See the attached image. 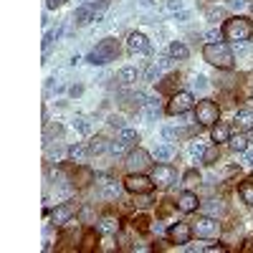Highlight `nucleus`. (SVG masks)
<instances>
[{
	"label": "nucleus",
	"mask_w": 253,
	"mask_h": 253,
	"mask_svg": "<svg viewBox=\"0 0 253 253\" xmlns=\"http://www.w3.org/2000/svg\"><path fill=\"white\" fill-rule=\"evenodd\" d=\"M203 56H205V61L208 63H213V66H218V69H233V63H236V56H233V51H230V46L228 43H208L205 48H203Z\"/></svg>",
	"instance_id": "1"
},
{
	"label": "nucleus",
	"mask_w": 253,
	"mask_h": 253,
	"mask_svg": "<svg viewBox=\"0 0 253 253\" xmlns=\"http://www.w3.org/2000/svg\"><path fill=\"white\" fill-rule=\"evenodd\" d=\"M119 56V43L114 38H101L96 48L86 56V63H91V66H107L109 61H117Z\"/></svg>",
	"instance_id": "2"
},
{
	"label": "nucleus",
	"mask_w": 253,
	"mask_h": 253,
	"mask_svg": "<svg viewBox=\"0 0 253 253\" xmlns=\"http://www.w3.org/2000/svg\"><path fill=\"white\" fill-rule=\"evenodd\" d=\"M223 33H225L228 41L243 43V41H248L253 36V23H251V18H246V15H233L230 20H225Z\"/></svg>",
	"instance_id": "3"
},
{
	"label": "nucleus",
	"mask_w": 253,
	"mask_h": 253,
	"mask_svg": "<svg viewBox=\"0 0 253 253\" xmlns=\"http://www.w3.org/2000/svg\"><path fill=\"white\" fill-rule=\"evenodd\" d=\"M218 117H220V109H218V104H215V101L203 99V101L198 104V109H195V122H198V124L210 126V124H215V122H218Z\"/></svg>",
	"instance_id": "4"
},
{
	"label": "nucleus",
	"mask_w": 253,
	"mask_h": 253,
	"mask_svg": "<svg viewBox=\"0 0 253 253\" xmlns=\"http://www.w3.org/2000/svg\"><path fill=\"white\" fill-rule=\"evenodd\" d=\"M193 107H195V96L193 94H190V91H175L170 104H167V112H170L172 117H177V114L190 112Z\"/></svg>",
	"instance_id": "5"
},
{
	"label": "nucleus",
	"mask_w": 253,
	"mask_h": 253,
	"mask_svg": "<svg viewBox=\"0 0 253 253\" xmlns=\"http://www.w3.org/2000/svg\"><path fill=\"white\" fill-rule=\"evenodd\" d=\"M124 187L129 190V193H134V195H147V193H152L155 180L144 177L142 172H129V177L124 180Z\"/></svg>",
	"instance_id": "6"
},
{
	"label": "nucleus",
	"mask_w": 253,
	"mask_h": 253,
	"mask_svg": "<svg viewBox=\"0 0 253 253\" xmlns=\"http://www.w3.org/2000/svg\"><path fill=\"white\" fill-rule=\"evenodd\" d=\"M126 170L129 172H144L147 167H150V152L142 150V147H137V150H132L129 155H126Z\"/></svg>",
	"instance_id": "7"
},
{
	"label": "nucleus",
	"mask_w": 253,
	"mask_h": 253,
	"mask_svg": "<svg viewBox=\"0 0 253 253\" xmlns=\"http://www.w3.org/2000/svg\"><path fill=\"white\" fill-rule=\"evenodd\" d=\"M193 230H195L200 238H215V236L220 233V223H218L213 215H205V218H200V220L195 223Z\"/></svg>",
	"instance_id": "8"
},
{
	"label": "nucleus",
	"mask_w": 253,
	"mask_h": 253,
	"mask_svg": "<svg viewBox=\"0 0 253 253\" xmlns=\"http://www.w3.org/2000/svg\"><path fill=\"white\" fill-rule=\"evenodd\" d=\"M152 180L160 187H170L177 180V172H175V167H170V165H157L152 170Z\"/></svg>",
	"instance_id": "9"
},
{
	"label": "nucleus",
	"mask_w": 253,
	"mask_h": 253,
	"mask_svg": "<svg viewBox=\"0 0 253 253\" xmlns=\"http://www.w3.org/2000/svg\"><path fill=\"white\" fill-rule=\"evenodd\" d=\"M167 236H170V241H172V243L185 246V243H190V238H193V228H190L187 223H175V225H170Z\"/></svg>",
	"instance_id": "10"
},
{
	"label": "nucleus",
	"mask_w": 253,
	"mask_h": 253,
	"mask_svg": "<svg viewBox=\"0 0 253 253\" xmlns=\"http://www.w3.org/2000/svg\"><path fill=\"white\" fill-rule=\"evenodd\" d=\"M119 193H122V185L117 182V180H112V177H107L101 185H99V198L101 200H117L119 198Z\"/></svg>",
	"instance_id": "11"
},
{
	"label": "nucleus",
	"mask_w": 253,
	"mask_h": 253,
	"mask_svg": "<svg viewBox=\"0 0 253 253\" xmlns=\"http://www.w3.org/2000/svg\"><path fill=\"white\" fill-rule=\"evenodd\" d=\"M74 213H76V205L74 203H63V205H58L56 210H53V225H66L71 218H74Z\"/></svg>",
	"instance_id": "12"
},
{
	"label": "nucleus",
	"mask_w": 253,
	"mask_h": 253,
	"mask_svg": "<svg viewBox=\"0 0 253 253\" xmlns=\"http://www.w3.org/2000/svg\"><path fill=\"white\" fill-rule=\"evenodd\" d=\"M129 51L132 53H150L152 46H150V38L144 33H132L129 36Z\"/></svg>",
	"instance_id": "13"
},
{
	"label": "nucleus",
	"mask_w": 253,
	"mask_h": 253,
	"mask_svg": "<svg viewBox=\"0 0 253 253\" xmlns=\"http://www.w3.org/2000/svg\"><path fill=\"white\" fill-rule=\"evenodd\" d=\"M142 117H144L147 122H155V119L160 117V104H157L155 96H144V99H142Z\"/></svg>",
	"instance_id": "14"
},
{
	"label": "nucleus",
	"mask_w": 253,
	"mask_h": 253,
	"mask_svg": "<svg viewBox=\"0 0 253 253\" xmlns=\"http://www.w3.org/2000/svg\"><path fill=\"white\" fill-rule=\"evenodd\" d=\"M198 203H200L198 195H195V193H190V190L177 198V208L182 210V213H193V210H198Z\"/></svg>",
	"instance_id": "15"
},
{
	"label": "nucleus",
	"mask_w": 253,
	"mask_h": 253,
	"mask_svg": "<svg viewBox=\"0 0 253 253\" xmlns=\"http://www.w3.org/2000/svg\"><path fill=\"white\" fill-rule=\"evenodd\" d=\"M91 20H96V10H94L91 5H84V8H79V10L74 13V23H76V26H89Z\"/></svg>",
	"instance_id": "16"
},
{
	"label": "nucleus",
	"mask_w": 253,
	"mask_h": 253,
	"mask_svg": "<svg viewBox=\"0 0 253 253\" xmlns=\"http://www.w3.org/2000/svg\"><path fill=\"white\" fill-rule=\"evenodd\" d=\"M139 79V71L134 66H124L119 74H117V81L122 84V86H132V84Z\"/></svg>",
	"instance_id": "17"
},
{
	"label": "nucleus",
	"mask_w": 253,
	"mask_h": 253,
	"mask_svg": "<svg viewBox=\"0 0 253 253\" xmlns=\"http://www.w3.org/2000/svg\"><path fill=\"white\" fill-rule=\"evenodd\" d=\"M233 122L238 129H253V109H238Z\"/></svg>",
	"instance_id": "18"
},
{
	"label": "nucleus",
	"mask_w": 253,
	"mask_h": 253,
	"mask_svg": "<svg viewBox=\"0 0 253 253\" xmlns=\"http://www.w3.org/2000/svg\"><path fill=\"white\" fill-rule=\"evenodd\" d=\"M89 182H94V172L89 170V167H79L76 175H74V185L76 187H86Z\"/></svg>",
	"instance_id": "19"
},
{
	"label": "nucleus",
	"mask_w": 253,
	"mask_h": 253,
	"mask_svg": "<svg viewBox=\"0 0 253 253\" xmlns=\"http://www.w3.org/2000/svg\"><path fill=\"white\" fill-rule=\"evenodd\" d=\"M152 157H155L157 162H167V160H172V157H175V147H172V144H160V147H155Z\"/></svg>",
	"instance_id": "20"
},
{
	"label": "nucleus",
	"mask_w": 253,
	"mask_h": 253,
	"mask_svg": "<svg viewBox=\"0 0 253 253\" xmlns=\"http://www.w3.org/2000/svg\"><path fill=\"white\" fill-rule=\"evenodd\" d=\"M210 137H213V142H228V139H230V129H228V124L215 122V124H213V132H210Z\"/></svg>",
	"instance_id": "21"
},
{
	"label": "nucleus",
	"mask_w": 253,
	"mask_h": 253,
	"mask_svg": "<svg viewBox=\"0 0 253 253\" xmlns=\"http://www.w3.org/2000/svg\"><path fill=\"white\" fill-rule=\"evenodd\" d=\"M99 230H101V233H117V230H119V220L114 215H104L99 220Z\"/></svg>",
	"instance_id": "22"
},
{
	"label": "nucleus",
	"mask_w": 253,
	"mask_h": 253,
	"mask_svg": "<svg viewBox=\"0 0 253 253\" xmlns=\"http://www.w3.org/2000/svg\"><path fill=\"white\" fill-rule=\"evenodd\" d=\"M170 56H172L175 61H185V58L190 56V48H187L185 43H180V41H172V43H170Z\"/></svg>",
	"instance_id": "23"
},
{
	"label": "nucleus",
	"mask_w": 253,
	"mask_h": 253,
	"mask_svg": "<svg viewBox=\"0 0 253 253\" xmlns=\"http://www.w3.org/2000/svg\"><path fill=\"white\" fill-rule=\"evenodd\" d=\"M107 150H109L107 139H104V137H91V142H89V155H101V152H107Z\"/></svg>",
	"instance_id": "24"
},
{
	"label": "nucleus",
	"mask_w": 253,
	"mask_h": 253,
	"mask_svg": "<svg viewBox=\"0 0 253 253\" xmlns=\"http://www.w3.org/2000/svg\"><path fill=\"white\" fill-rule=\"evenodd\" d=\"M238 193H241L243 203L253 208V180H246V182H241V187H238Z\"/></svg>",
	"instance_id": "25"
},
{
	"label": "nucleus",
	"mask_w": 253,
	"mask_h": 253,
	"mask_svg": "<svg viewBox=\"0 0 253 253\" xmlns=\"http://www.w3.org/2000/svg\"><path fill=\"white\" fill-rule=\"evenodd\" d=\"M218 157H220L218 144H215V147H205V152H203V162H205L208 167H213V165L218 162Z\"/></svg>",
	"instance_id": "26"
},
{
	"label": "nucleus",
	"mask_w": 253,
	"mask_h": 253,
	"mask_svg": "<svg viewBox=\"0 0 253 253\" xmlns=\"http://www.w3.org/2000/svg\"><path fill=\"white\" fill-rule=\"evenodd\" d=\"M66 155H69L71 160H79V162H81L84 157L89 155V147H84V144H71L69 150H66Z\"/></svg>",
	"instance_id": "27"
},
{
	"label": "nucleus",
	"mask_w": 253,
	"mask_h": 253,
	"mask_svg": "<svg viewBox=\"0 0 253 253\" xmlns=\"http://www.w3.org/2000/svg\"><path fill=\"white\" fill-rule=\"evenodd\" d=\"M230 150L233 152H246L248 150V137L246 134H236L233 139H230Z\"/></svg>",
	"instance_id": "28"
},
{
	"label": "nucleus",
	"mask_w": 253,
	"mask_h": 253,
	"mask_svg": "<svg viewBox=\"0 0 253 253\" xmlns=\"http://www.w3.org/2000/svg\"><path fill=\"white\" fill-rule=\"evenodd\" d=\"M119 139H122L126 147H132V144H137V142H139V134H137L134 129H126V126H124L122 134H119Z\"/></svg>",
	"instance_id": "29"
},
{
	"label": "nucleus",
	"mask_w": 253,
	"mask_h": 253,
	"mask_svg": "<svg viewBox=\"0 0 253 253\" xmlns=\"http://www.w3.org/2000/svg\"><path fill=\"white\" fill-rule=\"evenodd\" d=\"M203 210H205L208 215H220V213H223V203H220V200H208V203L203 205Z\"/></svg>",
	"instance_id": "30"
},
{
	"label": "nucleus",
	"mask_w": 253,
	"mask_h": 253,
	"mask_svg": "<svg viewBox=\"0 0 253 253\" xmlns=\"http://www.w3.org/2000/svg\"><path fill=\"white\" fill-rule=\"evenodd\" d=\"M205 18L210 20V23H218L220 18H225V10L223 8H208L205 10Z\"/></svg>",
	"instance_id": "31"
},
{
	"label": "nucleus",
	"mask_w": 253,
	"mask_h": 253,
	"mask_svg": "<svg viewBox=\"0 0 253 253\" xmlns=\"http://www.w3.org/2000/svg\"><path fill=\"white\" fill-rule=\"evenodd\" d=\"M61 33H63V26H58L56 31H48V33L43 36V48H48V46L53 43V41H58V38H61Z\"/></svg>",
	"instance_id": "32"
},
{
	"label": "nucleus",
	"mask_w": 253,
	"mask_h": 253,
	"mask_svg": "<svg viewBox=\"0 0 253 253\" xmlns=\"http://www.w3.org/2000/svg\"><path fill=\"white\" fill-rule=\"evenodd\" d=\"M74 129L81 132V134H89V132H91V124L84 119V117H76V119H74Z\"/></svg>",
	"instance_id": "33"
},
{
	"label": "nucleus",
	"mask_w": 253,
	"mask_h": 253,
	"mask_svg": "<svg viewBox=\"0 0 253 253\" xmlns=\"http://www.w3.org/2000/svg\"><path fill=\"white\" fill-rule=\"evenodd\" d=\"M91 218H94V208H91V205H84V208L79 210V220H81V223H89Z\"/></svg>",
	"instance_id": "34"
},
{
	"label": "nucleus",
	"mask_w": 253,
	"mask_h": 253,
	"mask_svg": "<svg viewBox=\"0 0 253 253\" xmlns=\"http://www.w3.org/2000/svg\"><path fill=\"white\" fill-rule=\"evenodd\" d=\"M203 152H205V144H203L200 139H193V142H190V155L203 157Z\"/></svg>",
	"instance_id": "35"
},
{
	"label": "nucleus",
	"mask_w": 253,
	"mask_h": 253,
	"mask_svg": "<svg viewBox=\"0 0 253 253\" xmlns=\"http://www.w3.org/2000/svg\"><path fill=\"white\" fill-rule=\"evenodd\" d=\"M107 124L114 126V129H124V117H119V114H109Z\"/></svg>",
	"instance_id": "36"
},
{
	"label": "nucleus",
	"mask_w": 253,
	"mask_h": 253,
	"mask_svg": "<svg viewBox=\"0 0 253 253\" xmlns=\"http://www.w3.org/2000/svg\"><path fill=\"white\" fill-rule=\"evenodd\" d=\"M175 81H180V79H177L175 74H170V76H167V79L160 84V91H170V89L175 86Z\"/></svg>",
	"instance_id": "37"
},
{
	"label": "nucleus",
	"mask_w": 253,
	"mask_h": 253,
	"mask_svg": "<svg viewBox=\"0 0 253 253\" xmlns=\"http://www.w3.org/2000/svg\"><path fill=\"white\" fill-rule=\"evenodd\" d=\"M124 150H126V144H124L122 139H117V142H112V144H109V152H112L114 157H117V155H124Z\"/></svg>",
	"instance_id": "38"
},
{
	"label": "nucleus",
	"mask_w": 253,
	"mask_h": 253,
	"mask_svg": "<svg viewBox=\"0 0 253 253\" xmlns=\"http://www.w3.org/2000/svg\"><path fill=\"white\" fill-rule=\"evenodd\" d=\"M94 246H96V236L86 233V236H84V243H81V251H91Z\"/></svg>",
	"instance_id": "39"
},
{
	"label": "nucleus",
	"mask_w": 253,
	"mask_h": 253,
	"mask_svg": "<svg viewBox=\"0 0 253 253\" xmlns=\"http://www.w3.org/2000/svg\"><path fill=\"white\" fill-rule=\"evenodd\" d=\"M198 182H200L198 170H187V172H185V185H198Z\"/></svg>",
	"instance_id": "40"
},
{
	"label": "nucleus",
	"mask_w": 253,
	"mask_h": 253,
	"mask_svg": "<svg viewBox=\"0 0 253 253\" xmlns=\"http://www.w3.org/2000/svg\"><path fill=\"white\" fill-rule=\"evenodd\" d=\"M220 28H210L208 33H205V41H210V43H218V41H220Z\"/></svg>",
	"instance_id": "41"
},
{
	"label": "nucleus",
	"mask_w": 253,
	"mask_h": 253,
	"mask_svg": "<svg viewBox=\"0 0 253 253\" xmlns=\"http://www.w3.org/2000/svg\"><path fill=\"white\" fill-rule=\"evenodd\" d=\"M172 61H175L172 56H160V58H157V66H160V69H170Z\"/></svg>",
	"instance_id": "42"
},
{
	"label": "nucleus",
	"mask_w": 253,
	"mask_h": 253,
	"mask_svg": "<svg viewBox=\"0 0 253 253\" xmlns=\"http://www.w3.org/2000/svg\"><path fill=\"white\" fill-rule=\"evenodd\" d=\"M48 157L51 160H61L63 157V147H58V144L56 147H48Z\"/></svg>",
	"instance_id": "43"
},
{
	"label": "nucleus",
	"mask_w": 253,
	"mask_h": 253,
	"mask_svg": "<svg viewBox=\"0 0 253 253\" xmlns=\"http://www.w3.org/2000/svg\"><path fill=\"white\" fill-rule=\"evenodd\" d=\"M193 86H195V89H200V91H203V89H205V86H208V79H205V76H200V74H198V76H195V79H193Z\"/></svg>",
	"instance_id": "44"
},
{
	"label": "nucleus",
	"mask_w": 253,
	"mask_h": 253,
	"mask_svg": "<svg viewBox=\"0 0 253 253\" xmlns=\"http://www.w3.org/2000/svg\"><path fill=\"white\" fill-rule=\"evenodd\" d=\"M61 132H63V126H61V124H53V126H48V132H46V142H48L51 137L61 134Z\"/></svg>",
	"instance_id": "45"
},
{
	"label": "nucleus",
	"mask_w": 253,
	"mask_h": 253,
	"mask_svg": "<svg viewBox=\"0 0 253 253\" xmlns=\"http://www.w3.org/2000/svg\"><path fill=\"white\" fill-rule=\"evenodd\" d=\"M167 10H172V13L182 10V0H167Z\"/></svg>",
	"instance_id": "46"
},
{
	"label": "nucleus",
	"mask_w": 253,
	"mask_h": 253,
	"mask_svg": "<svg viewBox=\"0 0 253 253\" xmlns=\"http://www.w3.org/2000/svg\"><path fill=\"white\" fill-rule=\"evenodd\" d=\"M162 134H165L167 139H177V137H180V129H170V126H167V129H165Z\"/></svg>",
	"instance_id": "47"
},
{
	"label": "nucleus",
	"mask_w": 253,
	"mask_h": 253,
	"mask_svg": "<svg viewBox=\"0 0 253 253\" xmlns=\"http://www.w3.org/2000/svg\"><path fill=\"white\" fill-rule=\"evenodd\" d=\"M187 18H190V13H187V10H177V13H175V20H177V23H185Z\"/></svg>",
	"instance_id": "48"
},
{
	"label": "nucleus",
	"mask_w": 253,
	"mask_h": 253,
	"mask_svg": "<svg viewBox=\"0 0 253 253\" xmlns=\"http://www.w3.org/2000/svg\"><path fill=\"white\" fill-rule=\"evenodd\" d=\"M69 94H71V96H81V94H84V86H81V84H74V86L69 89Z\"/></svg>",
	"instance_id": "49"
},
{
	"label": "nucleus",
	"mask_w": 253,
	"mask_h": 253,
	"mask_svg": "<svg viewBox=\"0 0 253 253\" xmlns=\"http://www.w3.org/2000/svg\"><path fill=\"white\" fill-rule=\"evenodd\" d=\"M134 225H137L139 230H144V228H147V218H144V215H139V218H134Z\"/></svg>",
	"instance_id": "50"
},
{
	"label": "nucleus",
	"mask_w": 253,
	"mask_h": 253,
	"mask_svg": "<svg viewBox=\"0 0 253 253\" xmlns=\"http://www.w3.org/2000/svg\"><path fill=\"white\" fill-rule=\"evenodd\" d=\"M63 3H66V0H46V5H48V8H61Z\"/></svg>",
	"instance_id": "51"
},
{
	"label": "nucleus",
	"mask_w": 253,
	"mask_h": 253,
	"mask_svg": "<svg viewBox=\"0 0 253 253\" xmlns=\"http://www.w3.org/2000/svg\"><path fill=\"white\" fill-rule=\"evenodd\" d=\"M205 251H210V253H215V251H218V253H223V251H225V246H208Z\"/></svg>",
	"instance_id": "52"
},
{
	"label": "nucleus",
	"mask_w": 253,
	"mask_h": 253,
	"mask_svg": "<svg viewBox=\"0 0 253 253\" xmlns=\"http://www.w3.org/2000/svg\"><path fill=\"white\" fill-rule=\"evenodd\" d=\"M230 5H233V8H243V5H246V0H233Z\"/></svg>",
	"instance_id": "53"
},
{
	"label": "nucleus",
	"mask_w": 253,
	"mask_h": 253,
	"mask_svg": "<svg viewBox=\"0 0 253 253\" xmlns=\"http://www.w3.org/2000/svg\"><path fill=\"white\" fill-rule=\"evenodd\" d=\"M246 162H248V165H251V167H253V155H251V157H248V160H246Z\"/></svg>",
	"instance_id": "54"
},
{
	"label": "nucleus",
	"mask_w": 253,
	"mask_h": 253,
	"mask_svg": "<svg viewBox=\"0 0 253 253\" xmlns=\"http://www.w3.org/2000/svg\"><path fill=\"white\" fill-rule=\"evenodd\" d=\"M84 3H89V0H84Z\"/></svg>",
	"instance_id": "55"
}]
</instances>
